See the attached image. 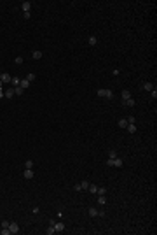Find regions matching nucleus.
Listing matches in <instances>:
<instances>
[{
	"label": "nucleus",
	"instance_id": "1",
	"mask_svg": "<svg viewBox=\"0 0 157 235\" xmlns=\"http://www.w3.org/2000/svg\"><path fill=\"white\" fill-rule=\"evenodd\" d=\"M107 165H108V167H117V168H120V167L124 165V161H122L120 158H108V160H107Z\"/></svg>",
	"mask_w": 157,
	"mask_h": 235
},
{
	"label": "nucleus",
	"instance_id": "2",
	"mask_svg": "<svg viewBox=\"0 0 157 235\" xmlns=\"http://www.w3.org/2000/svg\"><path fill=\"white\" fill-rule=\"evenodd\" d=\"M98 97H103V98H114V91H112V90H98Z\"/></svg>",
	"mask_w": 157,
	"mask_h": 235
},
{
	"label": "nucleus",
	"instance_id": "3",
	"mask_svg": "<svg viewBox=\"0 0 157 235\" xmlns=\"http://www.w3.org/2000/svg\"><path fill=\"white\" fill-rule=\"evenodd\" d=\"M9 230H11V233H12V235L19 233V225H18L16 221H11V223H9Z\"/></svg>",
	"mask_w": 157,
	"mask_h": 235
},
{
	"label": "nucleus",
	"instance_id": "4",
	"mask_svg": "<svg viewBox=\"0 0 157 235\" xmlns=\"http://www.w3.org/2000/svg\"><path fill=\"white\" fill-rule=\"evenodd\" d=\"M33 175H35V174H33L32 168H25V172H23V177H25V179H33Z\"/></svg>",
	"mask_w": 157,
	"mask_h": 235
},
{
	"label": "nucleus",
	"instance_id": "5",
	"mask_svg": "<svg viewBox=\"0 0 157 235\" xmlns=\"http://www.w3.org/2000/svg\"><path fill=\"white\" fill-rule=\"evenodd\" d=\"M141 90H145V91H152V90H154V84L147 81V82H143V84H141Z\"/></svg>",
	"mask_w": 157,
	"mask_h": 235
},
{
	"label": "nucleus",
	"instance_id": "6",
	"mask_svg": "<svg viewBox=\"0 0 157 235\" xmlns=\"http://www.w3.org/2000/svg\"><path fill=\"white\" fill-rule=\"evenodd\" d=\"M21 9H23V12H30L32 4H30V2H23V4H21Z\"/></svg>",
	"mask_w": 157,
	"mask_h": 235
},
{
	"label": "nucleus",
	"instance_id": "7",
	"mask_svg": "<svg viewBox=\"0 0 157 235\" xmlns=\"http://www.w3.org/2000/svg\"><path fill=\"white\" fill-rule=\"evenodd\" d=\"M11 74H7V72H4V74H2V79H0V81H2V82H4V84H5V82H11Z\"/></svg>",
	"mask_w": 157,
	"mask_h": 235
},
{
	"label": "nucleus",
	"instance_id": "8",
	"mask_svg": "<svg viewBox=\"0 0 157 235\" xmlns=\"http://www.w3.org/2000/svg\"><path fill=\"white\" fill-rule=\"evenodd\" d=\"M54 230H56V233H59V232L65 230V225L63 223H54Z\"/></svg>",
	"mask_w": 157,
	"mask_h": 235
},
{
	"label": "nucleus",
	"instance_id": "9",
	"mask_svg": "<svg viewBox=\"0 0 157 235\" xmlns=\"http://www.w3.org/2000/svg\"><path fill=\"white\" fill-rule=\"evenodd\" d=\"M45 233H47V235H52V233H56V230H54V223H49V226H47Z\"/></svg>",
	"mask_w": 157,
	"mask_h": 235
},
{
	"label": "nucleus",
	"instance_id": "10",
	"mask_svg": "<svg viewBox=\"0 0 157 235\" xmlns=\"http://www.w3.org/2000/svg\"><path fill=\"white\" fill-rule=\"evenodd\" d=\"M120 95H122V100L131 98V91H129V90H122V93H120Z\"/></svg>",
	"mask_w": 157,
	"mask_h": 235
},
{
	"label": "nucleus",
	"instance_id": "11",
	"mask_svg": "<svg viewBox=\"0 0 157 235\" xmlns=\"http://www.w3.org/2000/svg\"><path fill=\"white\" fill-rule=\"evenodd\" d=\"M136 102H134V98L131 97V98H127V100H124V105H127V107H133Z\"/></svg>",
	"mask_w": 157,
	"mask_h": 235
},
{
	"label": "nucleus",
	"instance_id": "12",
	"mask_svg": "<svg viewBox=\"0 0 157 235\" xmlns=\"http://www.w3.org/2000/svg\"><path fill=\"white\" fill-rule=\"evenodd\" d=\"M87 212H89V216H93V218H96V216H98V209H96V207H89V211H87Z\"/></svg>",
	"mask_w": 157,
	"mask_h": 235
},
{
	"label": "nucleus",
	"instance_id": "13",
	"mask_svg": "<svg viewBox=\"0 0 157 235\" xmlns=\"http://www.w3.org/2000/svg\"><path fill=\"white\" fill-rule=\"evenodd\" d=\"M87 42H89V46H96V44H98V39H96L94 35H91V37L87 39Z\"/></svg>",
	"mask_w": 157,
	"mask_h": 235
},
{
	"label": "nucleus",
	"instance_id": "14",
	"mask_svg": "<svg viewBox=\"0 0 157 235\" xmlns=\"http://www.w3.org/2000/svg\"><path fill=\"white\" fill-rule=\"evenodd\" d=\"M19 86H21L23 90H26V88L30 86V81H26V79H21V82H19Z\"/></svg>",
	"mask_w": 157,
	"mask_h": 235
},
{
	"label": "nucleus",
	"instance_id": "15",
	"mask_svg": "<svg viewBox=\"0 0 157 235\" xmlns=\"http://www.w3.org/2000/svg\"><path fill=\"white\" fill-rule=\"evenodd\" d=\"M127 125H129V123H127V119H126V118H122V119H119V126H120V128H126Z\"/></svg>",
	"mask_w": 157,
	"mask_h": 235
},
{
	"label": "nucleus",
	"instance_id": "16",
	"mask_svg": "<svg viewBox=\"0 0 157 235\" xmlns=\"http://www.w3.org/2000/svg\"><path fill=\"white\" fill-rule=\"evenodd\" d=\"M126 130H127L129 133H134V132H136V125H131V123H129V125L126 126Z\"/></svg>",
	"mask_w": 157,
	"mask_h": 235
},
{
	"label": "nucleus",
	"instance_id": "17",
	"mask_svg": "<svg viewBox=\"0 0 157 235\" xmlns=\"http://www.w3.org/2000/svg\"><path fill=\"white\" fill-rule=\"evenodd\" d=\"M19 82H21V79H19V77H12V79H11V84H12L14 88L19 86Z\"/></svg>",
	"mask_w": 157,
	"mask_h": 235
},
{
	"label": "nucleus",
	"instance_id": "18",
	"mask_svg": "<svg viewBox=\"0 0 157 235\" xmlns=\"http://www.w3.org/2000/svg\"><path fill=\"white\" fill-rule=\"evenodd\" d=\"M23 91H25V90H23L21 86H16V88H14V95H18V97L23 95Z\"/></svg>",
	"mask_w": 157,
	"mask_h": 235
},
{
	"label": "nucleus",
	"instance_id": "19",
	"mask_svg": "<svg viewBox=\"0 0 157 235\" xmlns=\"http://www.w3.org/2000/svg\"><path fill=\"white\" fill-rule=\"evenodd\" d=\"M98 203H100V205H105V203H107V198H105V195H100V196H98Z\"/></svg>",
	"mask_w": 157,
	"mask_h": 235
},
{
	"label": "nucleus",
	"instance_id": "20",
	"mask_svg": "<svg viewBox=\"0 0 157 235\" xmlns=\"http://www.w3.org/2000/svg\"><path fill=\"white\" fill-rule=\"evenodd\" d=\"M32 56H33L35 60H40V58H42V51H33V53H32Z\"/></svg>",
	"mask_w": 157,
	"mask_h": 235
},
{
	"label": "nucleus",
	"instance_id": "21",
	"mask_svg": "<svg viewBox=\"0 0 157 235\" xmlns=\"http://www.w3.org/2000/svg\"><path fill=\"white\" fill-rule=\"evenodd\" d=\"M12 97H14V88H12V90H7V91H5V98H12Z\"/></svg>",
	"mask_w": 157,
	"mask_h": 235
},
{
	"label": "nucleus",
	"instance_id": "22",
	"mask_svg": "<svg viewBox=\"0 0 157 235\" xmlns=\"http://www.w3.org/2000/svg\"><path fill=\"white\" fill-rule=\"evenodd\" d=\"M25 168H33V160H26L25 161Z\"/></svg>",
	"mask_w": 157,
	"mask_h": 235
},
{
	"label": "nucleus",
	"instance_id": "23",
	"mask_svg": "<svg viewBox=\"0 0 157 235\" xmlns=\"http://www.w3.org/2000/svg\"><path fill=\"white\" fill-rule=\"evenodd\" d=\"M87 190H89L91 193H96V191H98V186H96V184H89V188H87Z\"/></svg>",
	"mask_w": 157,
	"mask_h": 235
},
{
	"label": "nucleus",
	"instance_id": "24",
	"mask_svg": "<svg viewBox=\"0 0 157 235\" xmlns=\"http://www.w3.org/2000/svg\"><path fill=\"white\" fill-rule=\"evenodd\" d=\"M89 184H91V183H87V181H82V183H80V188H82V190H87V188H89Z\"/></svg>",
	"mask_w": 157,
	"mask_h": 235
},
{
	"label": "nucleus",
	"instance_id": "25",
	"mask_svg": "<svg viewBox=\"0 0 157 235\" xmlns=\"http://www.w3.org/2000/svg\"><path fill=\"white\" fill-rule=\"evenodd\" d=\"M127 119V123H131V125H136V118L134 116H129V118H126Z\"/></svg>",
	"mask_w": 157,
	"mask_h": 235
},
{
	"label": "nucleus",
	"instance_id": "26",
	"mask_svg": "<svg viewBox=\"0 0 157 235\" xmlns=\"http://www.w3.org/2000/svg\"><path fill=\"white\" fill-rule=\"evenodd\" d=\"M14 63H16V65H21V63H23V56H16Z\"/></svg>",
	"mask_w": 157,
	"mask_h": 235
},
{
	"label": "nucleus",
	"instance_id": "27",
	"mask_svg": "<svg viewBox=\"0 0 157 235\" xmlns=\"http://www.w3.org/2000/svg\"><path fill=\"white\" fill-rule=\"evenodd\" d=\"M98 195H107V188H98Z\"/></svg>",
	"mask_w": 157,
	"mask_h": 235
},
{
	"label": "nucleus",
	"instance_id": "28",
	"mask_svg": "<svg viewBox=\"0 0 157 235\" xmlns=\"http://www.w3.org/2000/svg\"><path fill=\"white\" fill-rule=\"evenodd\" d=\"M26 81H30V82H32V81H35V74H28V76H26Z\"/></svg>",
	"mask_w": 157,
	"mask_h": 235
},
{
	"label": "nucleus",
	"instance_id": "29",
	"mask_svg": "<svg viewBox=\"0 0 157 235\" xmlns=\"http://www.w3.org/2000/svg\"><path fill=\"white\" fill-rule=\"evenodd\" d=\"M150 97H152L154 100H155V98H157V90H155V88H154V90L150 91Z\"/></svg>",
	"mask_w": 157,
	"mask_h": 235
},
{
	"label": "nucleus",
	"instance_id": "30",
	"mask_svg": "<svg viewBox=\"0 0 157 235\" xmlns=\"http://www.w3.org/2000/svg\"><path fill=\"white\" fill-rule=\"evenodd\" d=\"M108 158H117V153H115L114 149H110V153H108Z\"/></svg>",
	"mask_w": 157,
	"mask_h": 235
},
{
	"label": "nucleus",
	"instance_id": "31",
	"mask_svg": "<svg viewBox=\"0 0 157 235\" xmlns=\"http://www.w3.org/2000/svg\"><path fill=\"white\" fill-rule=\"evenodd\" d=\"M2 235H11V230L9 228H2Z\"/></svg>",
	"mask_w": 157,
	"mask_h": 235
},
{
	"label": "nucleus",
	"instance_id": "32",
	"mask_svg": "<svg viewBox=\"0 0 157 235\" xmlns=\"http://www.w3.org/2000/svg\"><path fill=\"white\" fill-rule=\"evenodd\" d=\"M23 18H25V19H30L32 14H30V12H23Z\"/></svg>",
	"mask_w": 157,
	"mask_h": 235
},
{
	"label": "nucleus",
	"instance_id": "33",
	"mask_svg": "<svg viewBox=\"0 0 157 235\" xmlns=\"http://www.w3.org/2000/svg\"><path fill=\"white\" fill-rule=\"evenodd\" d=\"M9 223L11 221H2V228H9Z\"/></svg>",
	"mask_w": 157,
	"mask_h": 235
},
{
	"label": "nucleus",
	"instance_id": "34",
	"mask_svg": "<svg viewBox=\"0 0 157 235\" xmlns=\"http://www.w3.org/2000/svg\"><path fill=\"white\" fill-rule=\"evenodd\" d=\"M73 190H75V191H80V190H82V188H80V183H78V184H75V186H73Z\"/></svg>",
	"mask_w": 157,
	"mask_h": 235
},
{
	"label": "nucleus",
	"instance_id": "35",
	"mask_svg": "<svg viewBox=\"0 0 157 235\" xmlns=\"http://www.w3.org/2000/svg\"><path fill=\"white\" fill-rule=\"evenodd\" d=\"M2 97H5V91H4V90H0V98H2Z\"/></svg>",
	"mask_w": 157,
	"mask_h": 235
},
{
	"label": "nucleus",
	"instance_id": "36",
	"mask_svg": "<svg viewBox=\"0 0 157 235\" xmlns=\"http://www.w3.org/2000/svg\"><path fill=\"white\" fill-rule=\"evenodd\" d=\"M0 90H4V82L2 81H0Z\"/></svg>",
	"mask_w": 157,
	"mask_h": 235
},
{
	"label": "nucleus",
	"instance_id": "37",
	"mask_svg": "<svg viewBox=\"0 0 157 235\" xmlns=\"http://www.w3.org/2000/svg\"><path fill=\"white\" fill-rule=\"evenodd\" d=\"M0 79H2V74H0Z\"/></svg>",
	"mask_w": 157,
	"mask_h": 235
}]
</instances>
